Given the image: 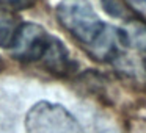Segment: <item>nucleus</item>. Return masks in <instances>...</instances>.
Wrapping results in <instances>:
<instances>
[{
    "label": "nucleus",
    "instance_id": "f257e3e1",
    "mask_svg": "<svg viewBox=\"0 0 146 133\" xmlns=\"http://www.w3.org/2000/svg\"><path fill=\"white\" fill-rule=\"evenodd\" d=\"M57 19L66 32L88 49L98 41L107 27L85 0H69L60 3L57 7Z\"/></svg>",
    "mask_w": 146,
    "mask_h": 133
},
{
    "label": "nucleus",
    "instance_id": "f03ea898",
    "mask_svg": "<svg viewBox=\"0 0 146 133\" xmlns=\"http://www.w3.org/2000/svg\"><path fill=\"white\" fill-rule=\"evenodd\" d=\"M25 128L29 133H83L66 108L50 102H39L27 113Z\"/></svg>",
    "mask_w": 146,
    "mask_h": 133
},
{
    "label": "nucleus",
    "instance_id": "7ed1b4c3",
    "mask_svg": "<svg viewBox=\"0 0 146 133\" xmlns=\"http://www.w3.org/2000/svg\"><path fill=\"white\" fill-rule=\"evenodd\" d=\"M52 36L38 24H21L14 41L11 44V55L19 61H39L44 57Z\"/></svg>",
    "mask_w": 146,
    "mask_h": 133
},
{
    "label": "nucleus",
    "instance_id": "20e7f679",
    "mask_svg": "<svg viewBox=\"0 0 146 133\" xmlns=\"http://www.w3.org/2000/svg\"><path fill=\"white\" fill-rule=\"evenodd\" d=\"M41 60L44 63L46 69L52 74H57V75H68L74 67V63L69 58L66 47L60 39L54 38V36H52L50 44H49L47 50Z\"/></svg>",
    "mask_w": 146,
    "mask_h": 133
},
{
    "label": "nucleus",
    "instance_id": "39448f33",
    "mask_svg": "<svg viewBox=\"0 0 146 133\" xmlns=\"http://www.w3.org/2000/svg\"><path fill=\"white\" fill-rule=\"evenodd\" d=\"M19 27V17L13 11L0 7V47H11Z\"/></svg>",
    "mask_w": 146,
    "mask_h": 133
},
{
    "label": "nucleus",
    "instance_id": "423d86ee",
    "mask_svg": "<svg viewBox=\"0 0 146 133\" xmlns=\"http://www.w3.org/2000/svg\"><path fill=\"white\" fill-rule=\"evenodd\" d=\"M104 10L107 11L110 16L113 17H119V19H126V20H133L132 19V13L129 11V8L123 3V0H101Z\"/></svg>",
    "mask_w": 146,
    "mask_h": 133
},
{
    "label": "nucleus",
    "instance_id": "0eeeda50",
    "mask_svg": "<svg viewBox=\"0 0 146 133\" xmlns=\"http://www.w3.org/2000/svg\"><path fill=\"white\" fill-rule=\"evenodd\" d=\"M0 2H3L5 5L16 8V10H27V8L33 7V3H35V0H0Z\"/></svg>",
    "mask_w": 146,
    "mask_h": 133
},
{
    "label": "nucleus",
    "instance_id": "6e6552de",
    "mask_svg": "<svg viewBox=\"0 0 146 133\" xmlns=\"http://www.w3.org/2000/svg\"><path fill=\"white\" fill-rule=\"evenodd\" d=\"M129 2L137 8V10H140L141 13L146 14V0H129Z\"/></svg>",
    "mask_w": 146,
    "mask_h": 133
},
{
    "label": "nucleus",
    "instance_id": "1a4fd4ad",
    "mask_svg": "<svg viewBox=\"0 0 146 133\" xmlns=\"http://www.w3.org/2000/svg\"><path fill=\"white\" fill-rule=\"evenodd\" d=\"M143 64H145V69H146V47L143 49Z\"/></svg>",
    "mask_w": 146,
    "mask_h": 133
}]
</instances>
